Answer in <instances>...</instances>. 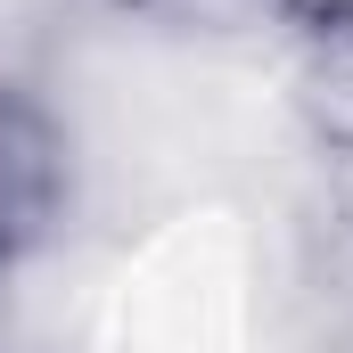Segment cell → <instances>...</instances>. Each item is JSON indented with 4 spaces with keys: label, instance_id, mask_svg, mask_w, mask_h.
I'll return each instance as SVG.
<instances>
[{
    "label": "cell",
    "instance_id": "1",
    "mask_svg": "<svg viewBox=\"0 0 353 353\" xmlns=\"http://www.w3.org/2000/svg\"><path fill=\"white\" fill-rule=\"evenodd\" d=\"M66 214V132L41 99L0 83V279L50 247Z\"/></svg>",
    "mask_w": 353,
    "mask_h": 353
},
{
    "label": "cell",
    "instance_id": "2",
    "mask_svg": "<svg viewBox=\"0 0 353 353\" xmlns=\"http://www.w3.org/2000/svg\"><path fill=\"white\" fill-rule=\"evenodd\" d=\"M132 8L173 33H271L296 17V0H132Z\"/></svg>",
    "mask_w": 353,
    "mask_h": 353
},
{
    "label": "cell",
    "instance_id": "3",
    "mask_svg": "<svg viewBox=\"0 0 353 353\" xmlns=\"http://www.w3.org/2000/svg\"><path fill=\"white\" fill-rule=\"evenodd\" d=\"M304 90H312L321 132H337V140L353 148V25H337V33L312 41V74H304Z\"/></svg>",
    "mask_w": 353,
    "mask_h": 353
},
{
    "label": "cell",
    "instance_id": "4",
    "mask_svg": "<svg viewBox=\"0 0 353 353\" xmlns=\"http://www.w3.org/2000/svg\"><path fill=\"white\" fill-rule=\"evenodd\" d=\"M0 353H25V329H17V312H8V296H0Z\"/></svg>",
    "mask_w": 353,
    "mask_h": 353
}]
</instances>
